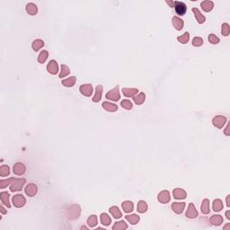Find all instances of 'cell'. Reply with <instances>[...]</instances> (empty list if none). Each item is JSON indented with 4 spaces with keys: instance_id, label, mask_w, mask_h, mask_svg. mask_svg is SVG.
<instances>
[{
    "instance_id": "6da1fadb",
    "label": "cell",
    "mask_w": 230,
    "mask_h": 230,
    "mask_svg": "<svg viewBox=\"0 0 230 230\" xmlns=\"http://www.w3.org/2000/svg\"><path fill=\"white\" fill-rule=\"evenodd\" d=\"M81 208L79 205L74 204L67 208V217L69 219H76L80 216Z\"/></svg>"
},
{
    "instance_id": "7a4b0ae2",
    "label": "cell",
    "mask_w": 230,
    "mask_h": 230,
    "mask_svg": "<svg viewBox=\"0 0 230 230\" xmlns=\"http://www.w3.org/2000/svg\"><path fill=\"white\" fill-rule=\"evenodd\" d=\"M26 180L25 179H15L12 184L10 185V191L12 192H20L22 190V188L23 187V185L25 184Z\"/></svg>"
},
{
    "instance_id": "3957f363",
    "label": "cell",
    "mask_w": 230,
    "mask_h": 230,
    "mask_svg": "<svg viewBox=\"0 0 230 230\" xmlns=\"http://www.w3.org/2000/svg\"><path fill=\"white\" fill-rule=\"evenodd\" d=\"M105 97H106V99L111 100V101H114V102L119 101L120 98H121V94H120V92H119V86H116L115 88L110 90L109 92H107Z\"/></svg>"
},
{
    "instance_id": "277c9868",
    "label": "cell",
    "mask_w": 230,
    "mask_h": 230,
    "mask_svg": "<svg viewBox=\"0 0 230 230\" xmlns=\"http://www.w3.org/2000/svg\"><path fill=\"white\" fill-rule=\"evenodd\" d=\"M173 7L175 9L176 14H179L180 16L184 15L186 11H187V6H186V5L184 4V2H179V1L173 2Z\"/></svg>"
},
{
    "instance_id": "5b68a950",
    "label": "cell",
    "mask_w": 230,
    "mask_h": 230,
    "mask_svg": "<svg viewBox=\"0 0 230 230\" xmlns=\"http://www.w3.org/2000/svg\"><path fill=\"white\" fill-rule=\"evenodd\" d=\"M226 123H227V118L223 115H218L214 117L212 120V124L218 129H222Z\"/></svg>"
},
{
    "instance_id": "8992f818",
    "label": "cell",
    "mask_w": 230,
    "mask_h": 230,
    "mask_svg": "<svg viewBox=\"0 0 230 230\" xmlns=\"http://www.w3.org/2000/svg\"><path fill=\"white\" fill-rule=\"evenodd\" d=\"M12 201H13L14 206L16 208L23 207L26 203V200L22 194H16L14 196L12 199Z\"/></svg>"
},
{
    "instance_id": "52a82bcc",
    "label": "cell",
    "mask_w": 230,
    "mask_h": 230,
    "mask_svg": "<svg viewBox=\"0 0 230 230\" xmlns=\"http://www.w3.org/2000/svg\"><path fill=\"white\" fill-rule=\"evenodd\" d=\"M157 200L158 201L162 203V204H166L170 201L171 200V196H170V192L166 190L162 191L159 192V194L157 196Z\"/></svg>"
},
{
    "instance_id": "ba28073f",
    "label": "cell",
    "mask_w": 230,
    "mask_h": 230,
    "mask_svg": "<svg viewBox=\"0 0 230 230\" xmlns=\"http://www.w3.org/2000/svg\"><path fill=\"white\" fill-rule=\"evenodd\" d=\"M185 216L188 219H195V218L198 217V211H197V209H196V208L193 203H190L189 204L188 208H187V211L185 213Z\"/></svg>"
},
{
    "instance_id": "9c48e42d",
    "label": "cell",
    "mask_w": 230,
    "mask_h": 230,
    "mask_svg": "<svg viewBox=\"0 0 230 230\" xmlns=\"http://www.w3.org/2000/svg\"><path fill=\"white\" fill-rule=\"evenodd\" d=\"M24 192L29 197H34L38 192V187L34 184H27V186L24 189Z\"/></svg>"
},
{
    "instance_id": "30bf717a",
    "label": "cell",
    "mask_w": 230,
    "mask_h": 230,
    "mask_svg": "<svg viewBox=\"0 0 230 230\" xmlns=\"http://www.w3.org/2000/svg\"><path fill=\"white\" fill-rule=\"evenodd\" d=\"M80 92L85 96H91L93 93V86L91 84H84L80 86Z\"/></svg>"
},
{
    "instance_id": "8fae6325",
    "label": "cell",
    "mask_w": 230,
    "mask_h": 230,
    "mask_svg": "<svg viewBox=\"0 0 230 230\" xmlns=\"http://www.w3.org/2000/svg\"><path fill=\"white\" fill-rule=\"evenodd\" d=\"M25 170H26L25 165H23V163H21V162H18V163L14 164V165L13 167L14 173L17 174V175H22L23 173H25Z\"/></svg>"
},
{
    "instance_id": "7c38bea8",
    "label": "cell",
    "mask_w": 230,
    "mask_h": 230,
    "mask_svg": "<svg viewBox=\"0 0 230 230\" xmlns=\"http://www.w3.org/2000/svg\"><path fill=\"white\" fill-rule=\"evenodd\" d=\"M47 70L51 75H56L58 72V65L56 60H50L47 65Z\"/></svg>"
},
{
    "instance_id": "4fadbf2b",
    "label": "cell",
    "mask_w": 230,
    "mask_h": 230,
    "mask_svg": "<svg viewBox=\"0 0 230 230\" xmlns=\"http://www.w3.org/2000/svg\"><path fill=\"white\" fill-rule=\"evenodd\" d=\"M172 195L175 200H184L187 197V193L183 189L176 188L172 191Z\"/></svg>"
},
{
    "instance_id": "5bb4252c",
    "label": "cell",
    "mask_w": 230,
    "mask_h": 230,
    "mask_svg": "<svg viewBox=\"0 0 230 230\" xmlns=\"http://www.w3.org/2000/svg\"><path fill=\"white\" fill-rule=\"evenodd\" d=\"M103 91H104L103 85H98L95 87V93H94V95H93V102L98 103L99 101H101L102 95H103Z\"/></svg>"
},
{
    "instance_id": "9a60e30c",
    "label": "cell",
    "mask_w": 230,
    "mask_h": 230,
    "mask_svg": "<svg viewBox=\"0 0 230 230\" xmlns=\"http://www.w3.org/2000/svg\"><path fill=\"white\" fill-rule=\"evenodd\" d=\"M172 25H173V27H174L177 31H181V30H183V28H184V21H183L180 17H178V16H173V17H172Z\"/></svg>"
},
{
    "instance_id": "2e32d148",
    "label": "cell",
    "mask_w": 230,
    "mask_h": 230,
    "mask_svg": "<svg viewBox=\"0 0 230 230\" xmlns=\"http://www.w3.org/2000/svg\"><path fill=\"white\" fill-rule=\"evenodd\" d=\"M223 221H224V219H223V217L221 215H213L209 219L210 224L213 225V226H217V227L220 226L223 223Z\"/></svg>"
},
{
    "instance_id": "e0dca14e",
    "label": "cell",
    "mask_w": 230,
    "mask_h": 230,
    "mask_svg": "<svg viewBox=\"0 0 230 230\" xmlns=\"http://www.w3.org/2000/svg\"><path fill=\"white\" fill-rule=\"evenodd\" d=\"M185 208V203L184 202H173L172 204V210L176 214H182Z\"/></svg>"
},
{
    "instance_id": "ac0fdd59",
    "label": "cell",
    "mask_w": 230,
    "mask_h": 230,
    "mask_svg": "<svg viewBox=\"0 0 230 230\" xmlns=\"http://www.w3.org/2000/svg\"><path fill=\"white\" fill-rule=\"evenodd\" d=\"M192 11L193 12V14H194V15H195V18H196V20H197V22L199 23H205V21H206V18H205V16L200 13V11L198 9V8H196V7H194V8H192Z\"/></svg>"
},
{
    "instance_id": "d6986e66",
    "label": "cell",
    "mask_w": 230,
    "mask_h": 230,
    "mask_svg": "<svg viewBox=\"0 0 230 230\" xmlns=\"http://www.w3.org/2000/svg\"><path fill=\"white\" fill-rule=\"evenodd\" d=\"M9 197H10V194L7 192H3L0 193V199H1L2 203L6 205L8 208L11 207V204L9 202Z\"/></svg>"
},
{
    "instance_id": "ffe728a7",
    "label": "cell",
    "mask_w": 230,
    "mask_h": 230,
    "mask_svg": "<svg viewBox=\"0 0 230 230\" xmlns=\"http://www.w3.org/2000/svg\"><path fill=\"white\" fill-rule=\"evenodd\" d=\"M121 207L123 208L124 212L126 213H130L133 211L134 209V204L132 201H129V200H126V201H123L121 203Z\"/></svg>"
},
{
    "instance_id": "44dd1931",
    "label": "cell",
    "mask_w": 230,
    "mask_h": 230,
    "mask_svg": "<svg viewBox=\"0 0 230 230\" xmlns=\"http://www.w3.org/2000/svg\"><path fill=\"white\" fill-rule=\"evenodd\" d=\"M200 6L205 12H210L214 7V3L212 1H209V0H205L203 2H201Z\"/></svg>"
},
{
    "instance_id": "7402d4cb",
    "label": "cell",
    "mask_w": 230,
    "mask_h": 230,
    "mask_svg": "<svg viewBox=\"0 0 230 230\" xmlns=\"http://www.w3.org/2000/svg\"><path fill=\"white\" fill-rule=\"evenodd\" d=\"M103 108H104L105 111L107 112H110V113H114L118 110V106L114 104H112V103H109V102H104L103 103Z\"/></svg>"
},
{
    "instance_id": "603a6c76",
    "label": "cell",
    "mask_w": 230,
    "mask_h": 230,
    "mask_svg": "<svg viewBox=\"0 0 230 230\" xmlns=\"http://www.w3.org/2000/svg\"><path fill=\"white\" fill-rule=\"evenodd\" d=\"M138 93V90L137 88H123L122 89V93L126 97H133Z\"/></svg>"
},
{
    "instance_id": "cb8c5ba5",
    "label": "cell",
    "mask_w": 230,
    "mask_h": 230,
    "mask_svg": "<svg viewBox=\"0 0 230 230\" xmlns=\"http://www.w3.org/2000/svg\"><path fill=\"white\" fill-rule=\"evenodd\" d=\"M146 100V94L144 93H139L136 96H133V101L137 105H141L144 104Z\"/></svg>"
},
{
    "instance_id": "d4e9b609",
    "label": "cell",
    "mask_w": 230,
    "mask_h": 230,
    "mask_svg": "<svg viewBox=\"0 0 230 230\" xmlns=\"http://www.w3.org/2000/svg\"><path fill=\"white\" fill-rule=\"evenodd\" d=\"M26 12L31 15H35L38 12V7L34 3H29L26 5Z\"/></svg>"
},
{
    "instance_id": "484cf974",
    "label": "cell",
    "mask_w": 230,
    "mask_h": 230,
    "mask_svg": "<svg viewBox=\"0 0 230 230\" xmlns=\"http://www.w3.org/2000/svg\"><path fill=\"white\" fill-rule=\"evenodd\" d=\"M109 211H110V213L113 216V218H114L115 219H121V216H122V214H121L120 208L117 207V206H113V207H111L110 208V209H109Z\"/></svg>"
},
{
    "instance_id": "4316f807",
    "label": "cell",
    "mask_w": 230,
    "mask_h": 230,
    "mask_svg": "<svg viewBox=\"0 0 230 230\" xmlns=\"http://www.w3.org/2000/svg\"><path fill=\"white\" fill-rule=\"evenodd\" d=\"M76 82H77V77H76L75 76L70 77L67 78V79H63V80L61 81L62 85H65V86H67V87H71V86H73V85L76 84Z\"/></svg>"
},
{
    "instance_id": "83f0119b",
    "label": "cell",
    "mask_w": 230,
    "mask_h": 230,
    "mask_svg": "<svg viewBox=\"0 0 230 230\" xmlns=\"http://www.w3.org/2000/svg\"><path fill=\"white\" fill-rule=\"evenodd\" d=\"M125 219L131 224V225H136L138 224L140 220V218L139 216H138L137 214H132V215H127L125 217Z\"/></svg>"
},
{
    "instance_id": "f1b7e54d",
    "label": "cell",
    "mask_w": 230,
    "mask_h": 230,
    "mask_svg": "<svg viewBox=\"0 0 230 230\" xmlns=\"http://www.w3.org/2000/svg\"><path fill=\"white\" fill-rule=\"evenodd\" d=\"M212 206H213V210H214V211H216V212H219V211H221V210H222V208H223V202H222V200H219V199H216V200H213V204H212Z\"/></svg>"
},
{
    "instance_id": "f546056e",
    "label": "cell",
    "mask_w": 230,
    "mask_h": 230,
    "mask_svg": "<svg viewBox=\"0 0 230 230\" xmlns=\"http://www.w3.org/2000/svg\"><path fill=\"white\" fill-rule=\"evenodd\" d=\"M201 212L203 214H208L210 212V209H209V200L208 199H204L202 203H201Z\"/></svg>"
},
{
    "instance_id": "4dcf8cb0",
    "label": "cell",
    "mask_w": 230,
    "mask_h": 230,
    "mask_svg": "<svg viewBox=\"0 0 230 230\" xmlns=\"http://www.w3.org/2000/svg\"><path fill=\"white\" fill-rule=\"evenodd\" d=\"M43 46H44V42L42 40H40V39L34 40L33 42V44H32L33 50H35V51H38L39 50H41Z\"/></svg>"
},
{
    "instance_id": "1f68e13d",
    "label": "cell",
    "mask_w": 230,
    "mask_h": 230,
    "mask_svg": "<svg viewBox=\"0 0 230 230\" xmlns=\"http://www.w3.org/2000/svg\"><path fill=\"white\" fill-rule=\"evenodd\" d=\"M128 228V225L125 223V221L123 220H121V221H118L116 222L113 227V230H124Z\"/></svg>"
},
{
    "instance_id": "d6a6232c",
    "label": "cell",
    "mask_w": 230,
    "mask_h": 230,
    "mask_svg": "<svg viewBox=\"0 0 230 230\" xmlns=\"http://www.w3.org/2000/svg\"><path fill=\"white\" fill-rule=\"evenodd\" d=\"M100 220H101V223H102L104 226H109V225H111V223H112V219H111V218L108 216V214H106V213L101 214Z\"/></svg>"
},
{
    "instance_id": "836d02e7",
    "label": "cell",
    "mask_w": 230,
    "mask_h": 230,
    "mask_svg": "<svg viewBox=\"0 0 230 230\" xmlns=\"http://www.w3.org/2000/svg\"><path fill=\"white\" fill-rule=\"evenodd\" d=\"M138 211L139 213H145L148 210V204L144 200H139L138 203Z\"/></svg>"
},
{
    "instance_id": "e575fe53",
    "label": "cell",
    "mask_w": 230,
    "mask_h": 230,
    "mask_svg": "<svg viewBox=\"0 0 230 230\" xmlns=\"http://www.w3.org/2000/svg\"><path fill=\"white\" fill-rule=\"evenodd\" d=\"M48 56H49V53H48L47 50H42V52L38 56V62L41 63V64H43L47 60Z\"/></svg>"
},
{
    "instance_id": "d590c367",
    "label": "cell",
    "mask_w": 230,
    "mask_h": 230,
    "mask_svg": "<svg viewBox=\"0 0 230 230\" xmlns=\"http://www.w3.org/2000/svg\"><path fill=\"white\" fill-rule=\"evenodd\" d=\"M189 40H190V34H189L188 32L184 33V34L179 36V37L177 38V41H178L179 42L183 43V44H186V43L189 42Z\"/></svg>"
},
{
    "instance_id": "8d00e7d4",
    "label": "cell",
    "mask_w": 230,
    "mask_h": 230,
    "mask_svg": "<svg viewBox=\"0 0 230 230\" xmlns=\"http://www.w3.org/2000/svg\"><path fill=\"white\" fill-rule=\"evenodd\" d=\"M69 73H70V69H69V67L67 65H65V64H62L61 65V72L59 73V77L60 78L65 77H67L69 75Z\"/></svg>"
},
{
    "instance_id": "74e56055",
    "label": "cell",
    "mask_w": 230,
    "mask_h": 230,
    "mask_svg": "<svg viewBox=\"0 0 230 230\" xmlns=\"http://www.w3.org/2000/svg\"><path fill=\"white\" fill-rule=\"evenodd\" d=\"M10 173V168L8 165H4L0 167V175L2 177H5V176H7L8 174Z\"/></svg>"
},
{
    "instance_id": "f35d334b",
    "label": "cell",
    "mask_w": 230,
    "mask_h": 230,
    "mask_svg": "<svg viewBox=\"0 0 230 230\" xmlns=\"http://www.w3.org/2000/svg\"><path fill=\"white\" fill-rule=\"evenodd\" d=\"M221 34L223 36H228L230 34V26L228 23H223L221 27Z\"/></svg>"
},
{
    "instance_id": "ab89813d",
    "label": "cell",
    "mask_w": 230,
    "mask_h": 230,
    "mask_svg": "<svg viewBox=\"0 0 230 230\" xmlns=\"http://www.w3.org/2000/svg\"><path fill=\"white\" fill-rule=\"evenodd\" d=\"M87 224L90 228H94L97 225V217L95 215L90 216L87 219Z\"/></svg>"
},
{
    "instance_id": "60d3db41",
    "label": "cell",
    "mask_w": 230,
    "mask_h": 230,
    "mask_svg": "<svg viewBox=\"0 0 230 230\" xmlns=\"http://www.w3.org/2000/svg\"><path fill=\"white\" fill-rule=\"evenodd\" d=\"M15 180V178H9L7 180H1L0 181V188L4 189L6 187H7L8 185H11L12 183Z\"/></svg>"
},
{
    "instance_id": "b9f144b4",
    "label": "cell",
    "mask_w": 230,
    "mask_h": 230,
    "mask_svg": "<svg viewBox=\"0 0 230 230\" xmlns=\"http://www.w3.org/2000/svg\"><path fill=\"white\" fill-rule=\"evenodd\" d=\"M121 105L122 108H124V109H126V110H131L132 107H133L132 103H131L129 100H127V99L122 100V102L121 103Z\"/></svg>"
},
{
    "instance_id": "7bdbcfd3",
    "label": "cell",
    "mask_w": 230,
    "mask_h": 230,
    "mask_svg": "<svg viewBox=\"0 0 230 230\" xmlns=\"http://www.w3.org/2000/svg\"><path fill=\"white\" fill-rule=\"evenodd\" d=\"M208 42L211 43V44H218L219 42V38L218 36H216L215 34H211L208 35Z\"/></svg>"
},
{
    "instance_id": "ee69618b",
    "label": "cell",
    "mask_w": 230,
    "mask_h": 230,
    "mask_svg": "<svg viewBox=\"0 0 230 230\" xmlns=\"http://www.w3.org/2000/svg\"><path fill=\"white\" fill-rule=\"evenodd\" d=\"M203 44V39L200 37H195L192 40V45L195 47H200Z\"/></svg>"
},
{
    "instance_id": "f6af8a7d",
    "label": "cell",
    "mask_w": 230,
    "mask_h": 230,
    "mask_svg": "<svg viewBox=\"0 0 230 230\" xmlns=\"http://www.w3.org/2000/svg\"><path fill=\"white\" fill-rule=\"evenodd\" d=\"M224 134L227 135V136H229L230 132H229V124H228V126L226 128V129L224 130Z\"/></svg>"
},
{
    "instance_id": "bcb514c9",
    "label": "cell",
    "mask_w": 230,
    "mask_h": 230,
    "mask_svg": "<svg viewBox=\"0 0 230 230\" xmlns=\"http://www.w3.org/2000/svg\"><path fill=\"white\" fill-rule=\"evenodd\" d=\"M0 210H1V213H2V214H6V210L5 209V208L3 207V206H0Z\"/></svg>"
},
{
    "instance_id": "7dc6e473",
    "label": "cell",
    "mask_w": 230,
    "mask_h": 230,
    "mask_svg": "<svg viewBox=\"0 0 230 230\" xmlns=\"http://www.w3.org/2000/svg\"><path fill=\"white\" fill-rule=\"evenodd\" d=\"M226 216H227V219L229 220V219H230V211H229V210L226 211Z\"/></svg>"
},
{
    "instance_id": "c3c4849f",
    "label": "cell",
    "mask_w": 230,
    "mask_h": 230,
    "mask_svg": "<svg viewBox=\"0 0 230 230\" xmlns=\"http://www.w3.org/2000/svg\"><path fill=\"white\" fill-rule=\"evenodd\" d=\"M227 206L229 208L230 207V204H229V196H228L227 197Z\"/></svg>"
},
{
    "instance_id": "681fc988",
    "label": "cell",
    "mask_w": 230,
    "mask_h": 230,
    "mask_svg": "<svg viewBox=\"0 0 230 230\" xmlns=\"http://www.w3.org/2000/svg\"><path fill=\"white\" fill-rule=\"evenodd\" d=\"M166 3H167V4H168V5H169V6H170L171 7H172V6H173V1H167Z\"/></svg>"
},
{
    "instance_id": "f907efd6",
    "label": "cell",
    "mask_w": 230,
    "mask_h": 230,
    "mask_svg": "<svg viewBox=\"0 0 230 230\" xmlns=\"http://www.w3.org/2000/svg\"><path fill=\"white\" fill-rule=\"evenodd\" d=\"M230 228V225L229 224H228L227 226H225V227H224V229H227V228Z\"/></svg>"
},
{
    "instance_id": "816d5d0a",
    "label": "cell",
    "mask_w": 230,
    "mask_h": 230,
    "mask_svg": "<svg viewBox=\"0 0 230 230\" xmlns=\"http://www.w3.org/2000/svg\"><path fill=\"white\" fill-rule=\"evenodd\" d=\"M81 229H86V230H88V228H87L86 227H82V228H81Z\"/></svg>"
}]
</instances>
